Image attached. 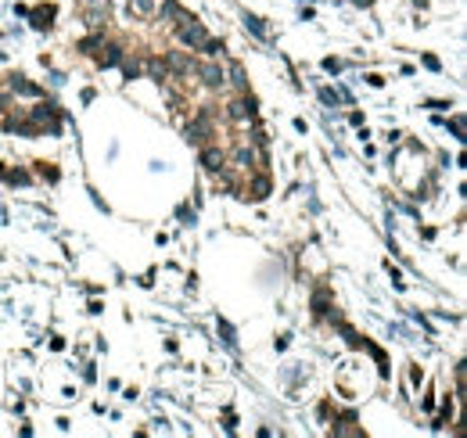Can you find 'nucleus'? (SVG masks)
I'll return each instance as SVG.
<instances>
[{
    "label": "nucleus",
    "instance_id": "nucleus-10",
    "mask_svg": "<svg viewBox=\"0 0 467 438\" xmlns=\"http://www.w3.org/2000/svg\"><path fill=\"white\" fill-rule=\"evenodd\" d=\"M8 90L11 94H26V97H40V87H33L26 76H8Z\"/></svg>",
    "mask_w": 467,
    "mask_h": 438
},
{
    "label": "nucleus",
    "instance_id": "nucleus-24",
    "mask_svg": "<svg viewBox=\"0 0 467 438\" xmlns=\"http://www.w3.org/2000/svg\"><path fill=\"white\" fill-rule=\"evenodd\" d=\"M324 69H327V72H338V69H342V61H338V58H327Z\"/></svg>",
    "mask_w": 467,
    "mask_h": 438
},
{
    "label": "nucleus",
    "instance_id": "nucleus-11",
    "mask_svg": "<svg viewBox=\"0 0 467 438\" xmlns=\"http://www.w3.org/2000/svg\"><path fill=\"white\" fill-rule=\"evenodd\" d=\"M327 309H334V305H331V291L320 287V291L313 295V312H316V317H327Z\"/></svg>",
    "mask_w": 467,
    "mask_h": 438
},
{
    "label": "nucleus",
    "instance_id": "nucleus-9",
    "mask_svg": "<svg viewBox=\"0 0 467 438\" xmlns=\"http://www.w3.org/2000/svg\"><path fill=\"white\" fill-rule=\"evenodd\" d=\"M122 61V47L119 44H101V54H97V65L101 69H115Z\"/></svg>",
    "mask_w": 467,
    "mask_h": 438
},
{
    "label": "nucleus",
    "instance_id": "nucleus-12",
    "mask_svg": "<svg viewBox=\"0 0 467 438\" xmlns=\"http://www.w3.org/2000/svg\"><path fill=\"white\" fill-rule=\"evenodd\" d=\"M183 15H187V11L177 4V0H165V4H162V22H173V26H177Z\"/></svg>",
    "mask_w": 467,
    "mask_h": 438
},
{
    "label": "nucleus",
    "instance_id": "nucleus-16",
    "mask_svg": "<svg viewBox=\"0 0 467 438\" xmlns=\"http://www.w3.org/2000/svg\"><path fill=\"white\" fill-rule=\"evenodd\" d=\"M155 8H158V0H130V11L133 15H155Z\"/></svg>",
    "mask_w": 467,
    "mask_h": 438
},
{
    "label": "nucleus",
    "instance_id": "nucleus-13",
    "mask_svg": "<svg viewBox=\"0 0 467 438\" xmlns=\"http://www.w3.org/2000/svg\"><path fill=\"white\" fill-rule=\"evenodd\" d=\"M230 83L238 87V94H248V79H245V69L238 61H230Z\"/></svg>",
    "mask_w": 467,
    "mask_h": 438
},
{
    "label": "nucleus",
    "instance_id": "nucleus-5",
    "mask_svg": "<svg viewBox=\"0 0 467 438\" xmlns=\"http://www.w3.org/2000/svg\"><path fill=\"white\" fill-rule=\"evenodd\" d=\"M195 76L205 83L208 90H223L227 87V72L216 65V61H208V65H195Z\"/></svg>",
    "mask_w": 467,
    "mask_h": 438
},
{
    "label": "nucleus",
    "instance_id": "nucleus-17",
    "mask_svg": "<svg viewBox=\"0 0 467 438\" xmlns=\"http://www.w3.org/2000/svg\"><path fill=\"white\" fill-rule=\"evenodd\" d=\"M119 65H122V76H126V79H137V76H140V61H137V58H126V54H122Z\"/></svg>",
    "mask_w": 467,
    "mask_h": 438
},
{
    "label": "nucleus",
    "instance_id": "nucleus-23",
    "mask_svg": "<svg viewBox=\"0 0 467 438\" xmlns=\"http://www.w3.org/2000/svg\"><path fill=\"white\" fill-rule=\"evenodd\" d=\"M40 176H44V180H58V169H47V162H40Z\"/></svg>",
    "mask_w": 467,
    "mask_h": 438
},
{
    "label": "nucleus",
    "instance_id": "nucleus-19",
    "mask_svg": "<svg viewBox=\"0 0 467 438\" xmlns=\"http://www.w3.org/2000/svg\"><path fill=\"white\" fill-rule=\"evenodd\" d=\"M101 44H104V36H87V40L79 44V51H83V54H97Z\"/></svg>",
    "mask_w": 467,
    "mask_h": 438
},
{
    "label": "nucleus",
    "instance_id": "nucleus-8",
    "mask_svg": "<svg viewBox=\"0 0 467 438\" xmlns=\"http://www.w3.org/2000/svg\"><path fill=\"white\" fill-rule=\"evenodd\" d=\"M29 18H33V26L36 29H51V22H54V4H40V8H33V11H26Z\"/></svg>",
    "mask_w": 467,
    "mask_h": 438
},
{
    "label": "nucleus",
    "instance_id": "nucleus-15",
    "mask_svg": "<svg viewBox=\"0 0 467 438\" xmlns=\"http://www.w3.org/2000/svg\"><path fill=\"white\" fill-rule=\"evenodd\" d=\"M147 72H151V79H158V83L169 79V69H165L162 58H147Z\"/></svg>",
    "mask_w": 467,
    "mask_h": 438
},
{
    "label": "nucleus",
    "instance_id": "nucleus-6",
    "mask_svg": "<svg viewBox=\"0 0 467 438\" xmlns=\"http://www.w3.org/2000/svg\"><path fill=\"white\" fill-rule=\"evenodd\" d=\"M230 162H234V169H252V165L259 162V155H256V148H252L248 140H238L234 151H230Z\"/></svg>",
    "mask_w": 467,
    "mask_h": 438
},
{
    "label": "nucleus",
    "instance_id": "nucleus-18",
    "mask_svg": "<svg viewBox=\"0 0 467 438\" xmlns=\"http://www.w3.org/2000/svg\"><path fill=\"white\" fill-rule=\"evenodd\" d=\"M198 51H202L205 58H220V54H223V44H220V40H212V36H208L205 44L198 47Z\"/></svg>",
    "mask_w": 467,
    "mask_h": 438
},
{
    "label": "nucleus",
    "instance_id": "nucleus-3",
    "mask_svg": "<svg viewBox=\"0 0 467 438\" xmlns=\"http://www.w3.org/2000/svg\"><path fill=\"white\" fill-rule=\"evenodd\" d=\"M162 61H165V69H169V79H183L187 83L190 76H195V61H190L183 51H169Z\"/></svg>",
    "mask_w": 467,
    "mask_h": 438
},
{
    "label": "nucleus",
    "instance_id": "nucleus-22",
    "mask_svg": "<svg viewBox=\"0 0 467 438\" xmlns=\"http://www.w3.org/2000/svg\"><path fill=\"white\" fill-rule=\"evenodd\" d=\"M245 22H248V29H252V33H256V36H266V29H263V22H259V18H252V15H248V18H245Z\"/></svg>",
    "mask_w": 467,
    "mask_h": 438
},
{
    "label": "nucleus",
    "instance_id": "nucleus-7",
    "mask_svg": "<svg viewBox=\"0 0 467 438\" xmlns=\"http://www.w3.org/2000/svg\"><path fill=\"white\" fill-rule=\"evenodd\" d=\"M202 165H205L208 173H220L223 165H227V151H220L212 140H208V144H202Z\"/></svg>",
    "mask_w": 467,
    "mask_h": 438
},
{
    "label": "nucleus",
    "instance_id": "nucleus-21",
    "mask_svg": "<svg viewBox=\"0 0 467 438\" xmlns=\"http://www.w3.org/2000/svg\"><path fill=\"white\" fill-rule=\"evenodd\" d=\"M79 8H87V11H108V0H79Z\"/></svg>",
    "mask_w": 467,
    "mask_h": 438
},
{
    "label": "nucleus",
    "instance_id": "nucleus-4",
    "mask_svg": "<svg viewBox=\"0 0 467 438\" xmlns=\"http://www.w3.org/2000/svg\"><path fill=\"white\" fill-rule=\"evenodd\" d=\"M252 115H256V101H252L248 94H241L238 101H230V104H227V119L234 122V126H248Z\"/></svg>",
    "mask_w": 467,
    "mask_h": 438
},
{
    "label": "nucleus",
    "instance_id": "nucleus-14",
    "mask_svg": "<svg viewBox=\"0 0 467 438\" xmlns=\"http://www.w3.org/2000/svg\"><path fill=\"white\" fill-rule=\"evenodd\" d=\"M266 194H270V176H256V183H252L248 198H252V201H263Z\"/></svg>",
    "mask_w": 467,
    "mask_h": 438
},
{
    "label": "nucleus",
    "instance_id": "nucleus-20",
    "mask_svg": "<svg viewBox=\"0 0 467 438\" xmlns=\"http://www.w3.org/2000/svg\"><path fill=\"white\" fill-rule=\"evenodd\" d=\"M450 416H453V399H445V403H442V413L435 416V428H445V421H450Z\"/></svg>",
    "mask_w": 467,
    "mask_h": 438
},
{
    "label": "nucleus",
    "instance_id": "nucleus-1",
    "mask_svg": "<svg viewBox=\"0 0 467 438\" xmlns=\"http://www.w3.org/2000/svg\"><path fill=\"white\" fill-rule=\"evenodd\" d=\"M177 36H180V44H183V47L198 51V47L205 44V40H208V29H205V26L198 22L195 15H183L180 22H177Z\"/></svg>",
    "mask_w": 467,
    "mask_h": 438
},
{
    "label": "nucleus",
    "instance_id": "nucleus-2",
    "mask_svg": "<svg viewBox=\"0 0 467 438\" xmlns=\"http://www.w3.org/2000/svg\"><path fill=\"white\" fill-rule=\"evenodd\" d=\"M183 133H187L190 144H198V148H202V144H208L212 137H216V122H212V112H198L195 119L187 122Z\"/></svg>",
    "mask_w": 467,
    "mask_h": 438
}]
</instances>
